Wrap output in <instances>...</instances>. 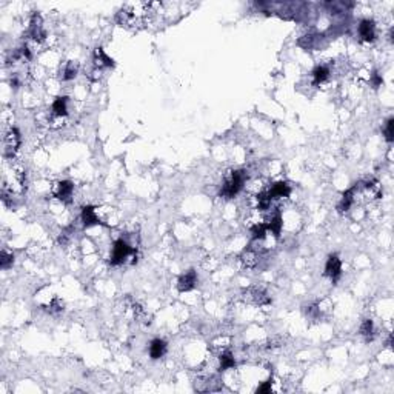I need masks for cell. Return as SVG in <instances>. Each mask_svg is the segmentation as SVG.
<instances>
[{"mask_svg": "<svg viewBox=\"0 0 394 394\" xmlns=\"http://www.w3.org/2000/svg\"><path fill=\"white\" fill-rule=\"evenodd\" d=\"M20 142H22V137H20V131L17 128H11L3 137V148H5V156L6 157H13L16 151L19 150Z\"/></svg>", "mask_w": 394, "mask_h": 394, "instance_id": "3957f363", "label": "cell"}, {"mask_svg": "<svg viewBox=\"0 0 394 394\" xmlns=\"http://www.w3.org/2000/svg\"><path fill=\"white\" fill-rule=\"evenodd\" d=\"M359 331L367 340H371L372 337H374V324H372V321H370V319H365V321L362 322Z\"/></svg>", "mask_w": 394, "mask_h": 394, "instance_id": "603a6c76", "label": "cell"}, {"mask_svg": "<svg viewBox=\"0 0 394 394\" xmlns=\"http://www.w3.org/2000/svg\"><path fill=\"white\" fill-rule=\"evenodd\" d=\"M282 225H283V222H282V214H280V211H274V214H271V217L267 220V228L268 231L273 232V236L276 239H279L280 236V231H282Z\"/></svg>", "mask_w": 394, "mask_h": 394, "instance_id": "8fae6325", "label": "cell"}, {"mask_svg": "<svg viewBox=\"0 0 394 394\" xmlns=\"http://www.w3.org/2000/svg\"><path fill=\"white\" fill-rule=\"evenodd\" d=\"M255 200H257V208L262 209V211L268 209V208L271 207V202H273V199H271V196H270L268 191H263V193H259L257 197H255Z\"/></svg>", "mask_w": 394, "mask_h": 394, "instance_id": "cb8c5ba5", "label": "cell"}, {"mask_svg": "<svg viewBox=\"0 0 394 394\" xmlns=\"http://www.w3.org/2000/svg\"><path fill=\"white\" fill-rule=\"evenodd\" d=\"M242 262L247 268H254L259 262V255L253 250H245L242 254Z\"/></svg>", "mask_w": 394, "mask_h": 394, "instance_id": "ffe728a7", "label": "cell"}, {"mask_svg": "<svg viewBox=\"0 0 394 394\" xmlns=\"http://www.w3.org/2000/svg\"><path fill=\"white\" fill-rule=\"evenodd\" d=\"M72 193H74V185L70 180H62V182L57 184V189H56V197L65 204H70L72 199Z\"/></svg>", "mask_w": 394, "mask_h": 394, "instance_id": "9c48e42d", "label": "cell"}, {"mask_svg": "<svg viewBox=\"0 0 394 394\" xmlns=\"http://www.w3.org/2000/svg\"><path fill=\"white\" fill-rule=\"evenodd\" d=\"M28 36L36 40V42H42L45 39L46 33L44 29V25H42V17L39 14H33L29 22V28H28Z\"/></svg>", "mask_w": 394, "mask_h": 394, "instance_id": "8992f818", "label": "cell"}, {"mask_svg": "<svg viewBox=\"0 0 394 394\" xmlns=\"http://www.w3.org/2000/svg\"><path fill=\"white\" fill-rule=\"evenodd\" d=\"M270 196L271 199H283V197H288L291 194V188L286 182H276L271 188H270Z\"/></svg>", "mask_w": 394, "mask_h": 394, "instance_id": "4fadbf2b", "label": "cell"}, {"mask_svg": "<svg viewBox=\"0 0 394 394\" xmlns=\"http://www.w3.org/2000/svg\"><path fill=\"white\" fill-rule=\"evenodd\" d=\"M267 232H268L267 223H263V222H257V223H254V225L251 227V234H253L254 240L265 239V237H267Z\"/></svg>", "mask_w": 394, "mask_h": 394, "instance_id": "44dd1931", "label": "cell"}, {"mask_svg": "<svg viewBox=\"0 0 394 394\" xmlns=\"http://www.w3.org/2000/svg\"><path fill=\"white\" fill-rule=\"evenodd\" d=\"M359 36L365 42H372L376 39V23L371 19H364L359 23Z\"/></svg>", "mask_w": 394, "mask_h": 394, "instance_id": "52a82bcc", "label": "cell"}, {"mask_svg": "<svg viewBox=\"0 0 394 394\" xmlns=\"http://www.w3.org/2000/svg\"><path fill=\"white\" fill-rule=\"evenodd\" d=\"M371 85H372V88H379V87H382V85H383V79H382V76L379 72H374L371 76Z\"/></svg>", "mask_w": 394, "mask_h": 394, "instance_id": "83f0119b", "label": "cell"}, {"mask_svg": "<svg viewBox=\"0 0 394 394\" xmlns=\"http://www.w3.org/2000/svg\"><path fill=\"white\" fill-rule=\"evenodd\" d=\"M93 57H94V65H95V68H97V70L114 67V60L108 54H106L102 48H95Z\"/></svg>", "mask_w": 394, "mask_h": 394, "instance_id": "30bf717a", "label": "cell"}, {"mask_svg": "<svg viewBox=\"0 0 394 394\" xmlns=\"http://www.w3.org/2000/svg\"><path fill=\"white\" fill-rule=\"evenodd\" d=\"M13 263H14V255L8 254L6 251H2V254H0V267H2V270L11 268Z\"/></svg>", "mask_w": 394, "mask_h": 394, "instance_id": "d4e9b609", "label": "cell"}, {"mask_svg": "<svg viewBox=\"0 0 394 394\" xmlns=\"http://www.w3.org/2000/svg\"><path fill=\"white\" fill-rule=\"evenodd\" d=\"M305 313H306V316H310L311 319H319V317H321V308L316 306V305H310V306L305 308Z\"/></svg>", "mask_w": 394, "mask_h": 394, "instance_id": "4316f807", "label": "cell"}, {"mask_svg": "<svg viewBox=\"0 0 394 394\" xmlns=\"http://www.w3.org/2000/svg\"><path fill=\"white\" fill-rule=\"evenodd\" d=\"M77 72H79V65L76 62H68L65 67H63L62 70V80H72L74 77L77 76Z\"/></svg>", "mask_w": 394, "mask_h": 394, "instance_id": "2e32d148", "label": "cell"}, {"mask_svg": "<svg viewBox=\"0 0 394 394\" xmlns=\"http://www.w3.org/2000/svg\"><path fill=\"white\" fill-rule=\"evenodd\" d=\"M354 197H356V186H353V188H349L348 191H345L342 199H340V202H339V205H337V211L342 212V214H344V212H347L351 207H353Z\"/></svg>", "mask_w": 394, "mask_h": 394, "instance_id": "7c38bea8", "label": "cell"}, {"mask_svg": "<svg viewBox=\"0 0 394 394\" xmlns=\"http://www.w3.org/2000/svg\"><path fill=\"white\" fill-rule=\"evenodd\" d=\"M82 222L85 227H94V225H105V223L99 219L97 212H95V208L91 205H87L82 208Z\"/></svg>", "mask_w": 394, "mask_h": 394, "instance_id": "ba28073f", "label": "cell"}, {"mask_svg": "<svg viewBox=\"0 0 394 394\" xmlns=\"http://www.w3.org/2000/svg\"><path fill=\"white\" fill-rule=\"evenodd\" d=\"M271 390H273V387H271V380H268V382H265L263 385H260V387L257 388V393H260V394H263V393H271Z\"/></svg>", "mask_w": 394, "mask_h": 394, "instance_id": "f1b7e54d", "label": "cell"}, {"mask_svg": "<svg viewBox=\"0 0 394 394\" xmlns=\"http://www.w3.org/2000/svg\"><path fill=\"white\" fill-rule=\"evenodd\" d=\"M52 113L56 116H67L68 113V99L67 97H57L54 102H52Z\"/></svg>", "mask_w": 394, "mask_h": 394, "instance_id": "ac0fdd59", "label": "cell"}, {"mask_svg": "<svg viewBox=\"0 0 394 394\" xmlns=\"http://www.w3.org/2000/svg\"><path fill=\"white\" fill-rule=\"evenodd\" d=\"M197 273L194 270H188L186 273H184L182 276L179 278L177 280V290L180 293H185V291H191L197 285Z\"/></svg>", "mask_w": 394, "mask_h": 394, "instance_id": "5b68a950", "label": "cell"}, {"mask_svg": "<svg viewBox=\"0 0 394 394\" xmlns=\"http://www.w3.org/2000/svg\"><path fill=\"white\" fill-rule=\"evenodd\" d=\"M362 191H364V194L370 199H379L382 196V188H380L377 180H374V179H371L362 185Z\"/></svg>", "mask_w": 394, "mask_h": 394, "instance_id": "9a60e30c", "label": "cell"}, {"mask_svg": "<svg viewBox=\"0 0 394 394\" xmlns=\"http://www.w3.org/2000/svg\"><path fill=\"white\" fill-rule=\"evenodd\" d=\"M329 77V68L326 65H317L313 71V80L316 85L324 83Z\"/></svg>", "mask_w": 394, "mask_h": 394, "instance_id": "e0dca14e", "label": "cell"}, {"mask_svg": "<svg viewBox=\"0 0 394 394\" xmlns=\"http://www.w3.org/2000/svg\"><path fill=\"white\" fill-rule=\"evenodd\" d=\"M251 294V299L254 301V303H257V305H267L271 302V299L268 297V294L265 293L263 290H259V288H253L250 291Z\"/></svg>", "mask_w": 394, "mask_h": 394, "instance_id": "7402d4cb", "label": "cell"}, {"mask_svg": "<svg viewBox=\"0 0 394 394\" xmlns=\"http://www.w3.org/2000/svg\"><path fill=\"white\" fill-rule=\"evenodd\" d=\"M166 353V342L163 339H154L150 344V357L153 360H157L163 357Z\"/></svg>", "mask_w": 394, "mask_h": 394, "instance_id": "5bb4252c", "label": "cell"}, {"mask_svg": "<svg viewBox=\"0 0 394 394\" xmlns=\"http://www.w3.org/2000/svg\"><path fill=\"white\" fill-rule=\"evenodd\" d=\"M383 134H385V139L387 142H393L394 140V119L393 117H390V119L387 120L385 126H383Z\"/></svg>", "mask_w": 394, "mask_h": 394, "instance_id": "484cf974", "label": "cell"}, {"mask_svg": "<svg viewBox=\"0 0 394 394\" xmlns=\"http://www.w3.org/2000/svg\"><path fill=\"white\" fill-rule=\"evenodd\" d=\"M219 365H220L222 371L231 370V368L236 367V359H234V356L230 353V351H225V353H222L219 357Z\"/></svg>", "mask_w": 394, "mask_h": 394, "instance_id": "d6986e66", "label": "cell"}, {"mask_svg": "<svg viewBox=\"0 0 394 394\" xmlns=\"http://www.w3.org/2000/svg\"><path fill=\"white\" fill-rule=\"evenodd\" d=\"M130 254H136V248H133L130 243H128L126 240L123 239H119V240H116L114 245H113V251H111V265H120L123 263L126 259H128V255Z\"/></svg>", "mask_w": 394, "mask_h": 394, "instance_id": "7a4b0ae2", "label": "cell"}, {"mask_svg": "<svg viewBox=\"0 0 394 394\" xmlns=\"http://www.w3.org/2000/svg\"><path fill=\"white\" fill-rule=\"evenodd\" d=\"M325 274L331 279L333 283H336L340 278V274H342V262H340V259L336 254H331L328 257L326 265H325Z\"/></svg>", "mask_w": 394, "mask_h": 394, "instance_id": "277c9868", "label": "cell"}, {"mask_svg": "<svg viewBox=\"0 0 394 394\" xmlns=\"http://www.w3.org/2000/svg\"><path fill=\"white\" fill-rule=\"evenodd\" d=\"M248 174L243 169H236V171H231L230 176L225 179V182L222 185L220 189V196L225 199H232L234 196H237L240 193V189L243 188L245 182H247Z\"/></svg>", "mask_w": 394, "mask_h": 394, "instance_id": "6da1fadb", "label": "cell"}]
</instances>
